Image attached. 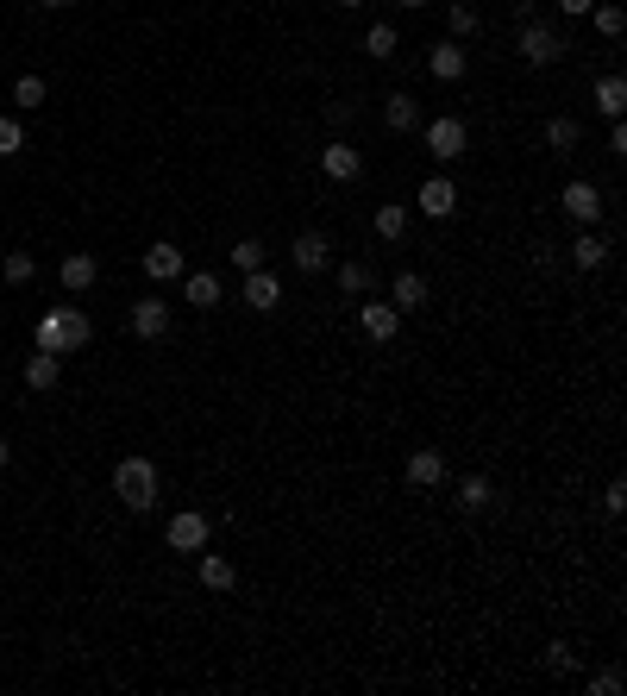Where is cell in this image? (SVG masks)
Listing matches in <instances>:
<instances>
[{
  "label": "cell",
  "instance_id": "obj_1",
  "mask_svg": "<svg viewBox=\"0 0 627 696\" xmlns=\"http://www.w3.org/2000/svg\"><path fill=\"white\" fill-rule=\"evenodd\" d=\"M88 333H95V327H88V314L76 308V301H57V308H44L38 314V352H82V345H88Z\"/></svg>",
  "mask_w": 627,
  "mask_h": 696
},
{
  "label": "cell",
  "instance_id": "obj_2",
  "mask_svg": "<svg viewBox=\"0 0 627 696\" xmlns=\"http://www.w3.org/2000/svg\"><path fill=\"white\" fill-rule=\"evenodd\" d=\"M157 483H164V477H157V464L138 458V452L113 464V496H120L132 515H151V508H157Z\"/></svg>",
  "mask_w": 627,
  "mask_h": 696
},
{
  "label": "cell",
  "instance_id": "obj_3",
  "mask_svg": "<svg viewBox=\"0 0 627 696\" xmlns=\"http://www.w3.org/2000/svg\"><path fill=\"white\" fill-rule=\"evenodd\" d=\"M515 51H521V63H533V69H552V63H565V32L559 26H546V19H521V32H515Z\"/></svg>",
  "mask_w": 627,
  "mask_h": 696
},
{
  "label": "cell",
  "instance_id": "obj_4",
  "mask_svg": "<svg viewBox=\"0 0 627 696\" xmlns=\"http://www.w3.org/2000/svg\"><path fill=\"white\" fill-rule=\"evenodd\" d=\"M421 138H427V151L439 164H458L464 145H471V126H464L458 113H439V120H421Z\"/></svg>",
  "mask_w": 627,
  "mask_h": 696
},
{
  "label": "cell",
  "instance_id": "obj_5",
  "mask_svg": "<svg viewBox=\"0 0 627 696\" xmlns=\"http://www.w3.org/2000/svg\"><path fill=\"white\" fill-rule=\"evenodd\" d=\"M559 207H565V214H571L577 226H596L602 214H609V201H602V189H596V182H584V176H577V182H565Z\"/></svg>",
  "mask_w": 627,
  "mask_h": 696
},
{
  "label": "cell",
  "instance_id": "obj_6",
  "mask_svg": "<svg viewBox=\"0 0 627 696\" xmlns=\"http://www.w3.org/2000/svg\"><path fill=\"white\" fill-rule=\"evenodd\" d=\"M289 264L301 276H320V270H333V239L327 232H295V245H289Z\"/></svg>",
  "mask_w": 627,
  "mask_h": 696
},
{
  "label": "cell",
  "instance_id": "obj_7",
  "mask_svg": "<svg viewBox=\"0 0 627 696\" xmlns=\"http://www.w3.org/2000/svg\"><path fill=\"white\" fill-rule=\"evenodd\" d=\"M414 207H421L427 220H452L458 214V182L452 176H427L421 189H414Z\"/></svg>",
  "mask_w": 627,
  "mask_h": 696
},
{
  "label": "cell",
  "instance_id": "obj_8",
  "mask_svg": "<svg viewBox=\"0 0 627 696\" xmlns=\"http://www.w3.org/2000/svg\"><path fill=\"white\" fill-rule=\"evenodd\" d=\"M132 333L157 345V339H170V301L164 295H145V301H132Z\"/></svg>",
  "mask_w": 627,
  "mask_h": 696
},
{
  "label": "cell",
  "instance_id": "obj_9",
  "mask_svg": "<svg viewBox=\"0 0 627 696\" xmlns=\"http://www.w3.org/2000/svg\"><path fill=\"white\" fill-rule=\"evenodd\" d=\"M207 515L201 508H182V515H170V527H164V540H170V552H201L207 546Z\"/></svg>",
  "mask_w": 627,
  "mask_h": 696
},
{
  "label": "cell",
  "instance_id": "obj_10",
  "mask_svg": "<svg viewBox=\"0 0 627 696\" xmlns=\"http://www.w3.org/2000/svg\"><path fill=\"white\" fill-rule=\"evenodd\" d=\"M239 301H245L251 314H270L276 301H283V283H276L270 270H245V283H239Z\"/></svg>",
  "mask_w": 627,
  "mask_h": 696
},
{
  "label": "cell",
  "instance_id": "obj_11",
  "mask_svg": "<svg viewBox=\"0 0 627 696\" xmlns=\"http://www.w3.org/2000/svg\"><path fill=\"white\" fill-rule=\"evenodd\" d=\"M427 69H433V82H464V69H471V51H464L458 38H446V44H433V51H427Z\"/></svg>",
  "mask_w": 627,
  "mask_h": 696
},
{
  "label": "cell",
  "instance_id": "obj_12",
  "mask_svg": "<svg viewBox=\"0 0 627 696\" xmlns=\"http://www.w3.org/2000/svg\"><path fill=\"white\" fill-rule=\"evenodd\" d=\"M427 295H433V289H427V276H421V270H402L396 283H389V308H396V314H421V308H427Z\"/></svg>",
  "mask_w": 627,
  "mask_h": 696
},
{
  "label": "cell",
  "instance_id": "obj_13",
  "mask_svg": "<svg viewBox=\"0 0 627 696\" xmlns=\"http://www.w3.org/2000/svg\"><path fill=\"white\" fill-rule=\"evenodd\" d=\"M358 327H364V339H377V345H389V339H396V333H402V314H396V308H389V301H364V308H358Z\"/></svg>",
  "mask_w": 627,
  "mask_h": 696
},
{
  "label": "cell",
  "instance_id": "obj_14",
  "mask_svg": "<svg viewBox=\"0 0 627 696\" xmlns=\"http://www.w3.org/2000/svg\"><path fill=\"white\" fill-rule=\"evenodd\" d=\"M446 452H433V446H421V452H408V483L414 490H439V483H446Z\"/></svg>",
  "mask_w": 627,
  "mask_h": 696
},
{
  "label": "cell",
  "instance_id": "obj_15",
  "mask_svg": "<svg viewBox=\"0 0 627 696\" xmlns=\"http://www.w3.org/2000/svg\"><path fill=\"white\" fill-rule=\"evenodd\" d=\"M383 126L396 132V138H414V132H421V101H414V95H402V88H396V95L383 101Z\"/></svg>",
  "mask_w": 627,
  "mask_h": 696
},
{
  "label": "cell",
  "instance_id": "obj_16",
  "mask_svg": "<svg viewBox=\"0 0 627 696\" xmlns=\"http://www.w3.org/2000/svg\"><path fill=\"white\" fill-rule=\"evenodd\" d=\"M320 170H327L333 182H358V176H364V157H358V145H345V138H333V145L320 151Z\"/></svg>",
  "mask_w": 627,
  "mask_h": 696
},
{
  "label": "cell",
  "instance_id": "obj_17",
  "mask_svg": "<svg viewBox=\"0 0 627 696\" xmlns=\"http://www.w3.org/2000/svg\"><path fill=\"white\" fill-rule=\"evenodd\" d=\"M571 264H577V270H602V264H609V239H602L596 226H577V239H571Z\"/></svg>",
  "mask_w": 627,
  "mask_h": 696
},
{
  "label": "cell",
  "instance_id": "obj_18",
  "mask_svg": "<svg viewBox=\"0 0 627 696\" xmlns=\"http://www.w3.org/2000/svg\"><path fill=\"white\" fill-rule=\"evenodd\" d=\"M182 270H189V264H182V251H176L170 239H157V245L145 251V276H151V283H176Z\"/></svg>",
  "mask_w": 627,
  "mask_h": 696
},
{
  "label": "cell",
  "instance_id": "obj_19",
  "mask_svg": "<svg viewBox=\"0 0 627 696\" xmlns=\"http://www.w3.org/2000/svg\"><path fill=\"white\" fill-rule=\"evenodd\" d=\"M63 289L69 295H82V289H95V276H101V264H95V251H69V258H63Z\"/></svg>",
  "mask_w": 627,
  "mask_h": 696
},
{
  "label": "cell",
  "instance_id": "obj_20",
  "mask_svg": "<svg viewBox=\"0 0 627 696\" xmlns=\"http://www.w3.org/2000/svg\"><path fill=\"white\" fill-rule=\"evenodd\" d=\"M57 383H63V358H57V352H32V358H26V389L51 396Z\"/></svg>",
  "mask_w": 627,
  "mask_h": 696
},
{
  "label": "cell",
  "instance_id": "obj_21",
  "mask_svg": "<svg viewBox=\"0 0 627 696\" xmlns=\"http://www.w3.org/2000/svg\"><path fill=\"white\" fill-rule=\"evenodd\" d=\"M458 508H464V515H483V508H496V483L483 477V471L458 477Z\"/></svg>",
  "mask_w": 627,
  "mask_h": 696
},
{
  "label": "cell",
  "instance_id": "obj_22",
  "mask_svg": "<svg viewBox=\"0 0 627 696\" xmlns=\"http://www.w3.org/2000/svg\"><path fill=\"white\" fill-rule=\"evenodd\" d=\"M370 232H377L383 245H402V239H408V207H402V201H383L377 214H370Z\"/></svg>",
  "mask_w": 627,
  "mask_h": 696
},
{
  "label": "cell",
  "instance_id": "obj_23",
  "mask_svg": "<svg viewBox=\"0 0 627 696\" xmlns=\"http://www.w3.org/2000/svg\"><path fill=\"white\" fill-rule=\"evenodd\" d=\"M621 107H627V82L609 69V76H596V113L602 120H621Z\"/></svg>",
  "mask_w": 627,
  "mask_h": 696
},
{
  "label": "cell",
  "instance_id": "obj_24",
  "mask_svg": "<svg viewBox=\"0 0 627 696\" xmlns=\"http://www.w3.org/2000/svg\"><path fill=\"white\" fill-rule=\"evenodd\" d=\"M220 295H226V289H220L214 270H189V308L207 314V308H220Z\"/></svg>",
  "mask_w": 627,
  "mask_h": 696
},
{
  "label": "cell",
  "instance_id": "obj_25",
  "mask_svg": "<svg viewBox=\"0 0 627 696\" xmlns=\"http://www.w3.org/2000/svg\"><path fill=\"white\" fill-rule=\"evenodd\" d=\"M339 289L345 295H370V289H377V270H370L364 258H345L339 264Z\"/></svg>",
  "mask_w": 627,
  "mask_h": 696
},
{
  "label": "cell",
  "instance_id": "obj_26",
  "mask_svg": "<svg viewBox=\"0 0 627 696\" xmlns=\"http://www.w3.org/2000/svg\"><path fill=\"white\" fill-rule=\"evenodd\" d=\"M201 584L207 590H232V584H239V565L220 559V552H207V559H201Z\"/></svg>",
  "mask_w": 627,
  "mask_h": 696
},
{
  "label": "cell",
  "instance_id": "obj_27",
  "mask_svg": "<svg viewBox=\"0 0 627 696\" xmlns=\"http://www.w3.org/2000/svg\"><path fill=\"white\" fill-rule=\"evenodd\" d=\"M546 145L552 151H577V145H584V126H577L571 113H559V120H546Z\"/></svg>",
  "mask_w": 627,
  "mask_h": 696
},
{
  "label": "cell",
  "instance_id": "obj_28",
  "mask_svg": "<svg viewBox=\"0 0 627 696\" xmlns=\"http://www.w3.org/2000/svg\"><path fill=\"white\" fill-rule=\"evenodd\" d=\"M0 276H7L13 289L32 283V276H38V258H32V251H7V258H0Z\"/></svg>",
  "mask_w": 627,
  "mask_h": 696
},
{
  "label": "cell",
  "instance_id": "obj_29",
  "mask_svg": "<svg viewBox=\"0 0 627 696\" xmlns=\"http://www.w3.org/2000/svg\"><path fill=\"white\" fill-rule=\"evenodd\" d=\"M584 690H590V696H621V690H627V678H621V665H602V671H596V678H584Z\"/></svg>",
  "mask_w": 627,
  "mask_h": 696
},
{
  "label": "cell",
  "instance_id": "obj_30",
  "mask_svg": "<svg viewBox=\"0 0 627 696\" xmlns=\"http://www.w3.org/2000/svg\"><path fill=\"white\" fill-rule=\"evenodd\" d=\"M446 19H452V38H477V26H483V19H477V7H464V0H452V7H446Z\"/></svg>",
  "mask_w": 627,
  "mask_h": 696
},
{
  "label": "cell",
  "instance_id": "obj_31",
  "mask_svg": "<svg viewBox=\"0 0 627 696\" xmlns=\"http://www.w3.org/2000/svg\"><path fill=\"white\" fill-rule=\"evenodd\" d=\"M19 151H26V126L13 113H0V157H19Z\"/></svg>",
  "mask_w": 627,
  "mask_h": 696
},
{
  "label": "cell",
  "instance_id": "obj_32",
  "mask_svg": "<svg viewBox=\"0 0 627 696\" xmlns=\"http://www.w3.org/2000/svg\"><path fill=\"white\" fill-rule=\"evenodd\" d=\"M396 44H402L396 26H370V32H364V51H370V57H396Z\"/></svg>",
  "mask_w": 627,
  "mask_h": 696
},
{
  "label": "cell",
  "instance_id": "obj_33",
  "mask_svg": "<svg viewBox=\"0 0 627 696\" xmlns=\"http://www.w3.org/2000/svg\"><path fill=\"white\" fill-rule=\"evenodd\" d=\"M38 101H44V76H19V82H13V107H26V113H32Z\"/></svg>",
  "mask_w": 627,
  "mask_h": 696
},
{
  "label": "cell",
  "instance_id": "obj_34",
  "mask_svg": "<svg viewBox=\"0 0 627 696\" xmlns=\"http://www.w3.org/2000/svg\"><path fill=\"white\" fill-rule=\"evenodd\" d=\"M232 264H239V276L245 270H264V245L258 239H239V245H232Z\"/></svg>",
  "mask_w": 627,
  "mask_h": 696
},
{
  "label": "cell",
  "instance_id": "obj_35",
  "mask_svg": "<svg viewBox=\"0 0 627 696\" xmlns=\"http://www.w3.org/2000/svg\"><path fill=\"white\" fill-rule=\"evenodd\" d=\"M320 113H327V126L339 132V126H352V120H358V101H352V95H339V101H327Z\"/></svg>",
  "mask_w": 627,
  "mask_h": 696
},
{
  "label": "cell",
  "instance_id": "obj_36",
  "mask_svg": "<svg viewBox=\"0 0 627 696\" xmlns=\"http://www.w3.org/2000/svg\"><path fill=\"white\" fill-rule=\"evenodd\" d=\"M584 659H577V646H565V640H552L546 646V671H577Z\"/></svg>",
  "mask_w": 627,
  "mask_h": 696
},
{
  "label": "cell",
  "instance_id": "obj_37",
  "mask_svg": "<svg viewBox=\"0 0 627 696\" xmlns=\"http://www.w3.org/2000/svg\"><path fill=\"white\" fill-rule=\"evenodd\" d=\"M590 13H596V32H602V38H621V32H627V13H621V7H590Z\"/></svg>",
  "mask_w": 627,
  "mask_h": 696
},
{
  "label": "cell",
  "instance_id": "obj_38",
  "mask_svg": "<svg viewBox=\"0 0 627 696\" xmlns=\"http://www.w3.org/2000/svg\"><path fill=\"white\" fill-rule=\"evenodd\" d=\"M559 264H565V258H559V245H546V239H540V245H533V270H540V276H552V270H559Z\"/></svg>",
  "mask_w": 627,
  "mask_h": 696
},
{
  "label": "cell",
  "instance_id": "obj_39",
  "mask_svg": "<svg viewBox=\"0 0 627 696\" xmlns=\"http://www.w3.org/2000/svg\"><path fill=\"white\" fill-rule=\"evenodd\" d=\"M621 508H627V483L615 477V483H609V490H602V515H621Z\"/></svg>",
  "mask_w": 627,
  "mask_h": 696
},
{
  "label": "cell",
  "instance_id": "obj_40",
  "mask_svg": "<svg viewBox=\"0 0 627 696\" xmlns=\"http://www.w3.org/2000/svg\"><path fill=\"white\" fill-rule=\"evenodd\" d=\"M590 7H596V0H559V13H565V19H584Z\"/></svg>",
  "mask_w": 627,
  "mask_h": 696
},
{
  "label": "cell",
  "instance_id": "obj_41",
  "mask_svg": "<svg viewBox=\"0 0 627 696\" xmlns=\"http://www.w3.org/2000/svg\"><path fill=\"white\" fill-rule=\"evenodd\" d=\"M609 151H615V157L627 151V126H621V120H609Z\"/></svg>",
  "mask_w": 627,
  "mask_h": 696
},
{
  "label": "cell",
  "instance_id": "obj_42",
  "mask_svg": "<svg viewBox=\"0 0 627 696\" xmlns=\"http://www.w3.org/2000/svg\"><path fill=\"white\" fill-rule=\"evenodd\" d=\"M38 7H51V13H63V7H76V0H38Z\"/></svg>",
  "mask_w": 627,
  "mask_h": 696
},
{
  "label": "cell",
  "instance_id": "obj_43",
  "mask_svg": "<svg viewBox=\"0 0 627 696\" xmlns=\"http://www.w3.org/2000/svg\"><path fill=\"white\" fill-rule=\"evenodd\" d=\"M7 458H13V446H7V439H0V471H7Z\"/></svg>",
  "mask_w": 627,
  "mask_h": 696
},
{
  "label": "cell",
  "instance_id": "obj_44",
  "mask_svg": "<svg viewBox=\"0 0 627 696\" xmlns=\"http://www.w3.org/2000/svg\"><path fill=\"white\" fill-rule=\"evenodd\" d=\"M352 7H364V0H339V13H352Z\"/></svg>",
  "mask_w": 627,
  "mask_h": 696
},
{
  "label": "cell",
  "instance_id": "obj_45",
  "mask_svg": "<svg viewBox=\"0 0 627 696\" xmlns=\"http://www.w3.org/2000/svg\"><path fill=\"white\" fill-rule=\"evenodd\" d=\"M396 7H427V0H396Z\"/></svg>",
  "mask_w": 627,
  "mask_h": 696
}]
</instances>
